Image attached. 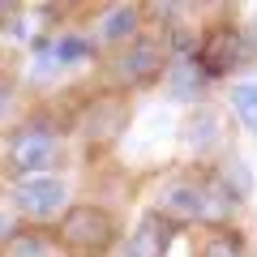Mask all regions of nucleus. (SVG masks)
Segmentation results:
<instances>
[{
	"label": "nucleus",
	"instance_id": "6e6552de",
	"mask_svg": "<svg viewBox=\"0 0 257 257\" xmlns=\"http://www.w3.org/2000/svg\"><path fill=\"white\" fill-rule=\"evenodd\" d=\"M138 26H142V9L138 5H107L94 22L90 39L94 43H133L138 39Z\"/></svg>",
	"mask_w": 257,
	"mask_h": 257
},
{
	"label": "nucleus",
	"instance_id": "f257e3e1",
	"mask_svg": "<svg viewBox=\"0 0 257 257\" xmlns=\"http://www.w3.org/2000/svg\"><path fill=\"white\" fill-rule=\"evenodd\" d=\"M159 214L167 223H202V227H227L236 214V197L223 189L219 176H172L159 193Z\"/></svg>",
	"mask_w": 257,
	"mask_h": 257
},
{
	"label": "nucleus",
	"instance_id": "ddd939ff",
	"mask_svg": "<svg viewBox=\"0 0 257 257\" xmlns=\"http://www.w3.org/2000/svg\"><path fill=\"white\" fill-rule=\"evenodd\" d=\"M5 257H52V244H47L39 231H26V236L13 231V236L5 240Z\"/></svg>",
	"mask_w": 257,
	"mask_h": 257
},
{
	"label": "nucleus",
	"instance_id": "9b49d317",
	"mask_svg": "<svg viewBox=\"0 0 257 257\" xmlns=\"http://www.w3.org/2000/svg\"><path fill=\"white\" fill-rule=\"evenodd\" d=\"M197 257H244V236L236 227H206Z\"/></svg>",
	"mask_w": 257,
	"mask_h": 257
},
{
	"label": "nucleus",
	"instance_id": "f8f14e48",
	"mask_svg": "<svg viewBox=\"0 0 257 257\" xmlns=\"http://www.w3.org/2000/svg\"><path fill=\"white\" fill-rule=\"evenodd\" d=\"M227 103L240 116V124H244L248 133H257V82H236L227 90Z\"/></svg>",
	"mask_w": 257,
	"mask_h": 257
},
{
	"label": "nucleus",
	"instance_id": "423d86ee",
	"mask_svg": "<svg viewBox=\"0 0 257 257\" xmlns=\"http://www.w3.org/2000/svg\"><path fill=\"white\" fill-rule=\"evenodd\" d=\"M197 64H202L210 77H223L227 69L244 64V35L236 26H214L206 35V43L197 47Z\"/></svg>",
	"mask_w": 257,
	"mask_h": 257
},
{
	"label": "nucleus",
	"instance_id": "1a4fd4ad",
	"mask_svg": "<svg viewBox=\"0 0 257 257\" xmlns=\"http://www.w3.org/2000/svg\"><path fill=\"white\" fill-rule=\"evenodd\" d=\"M206 82H210V73L197 64V56H176V60L167 64V73H163V86H167V94H172L176 103L202 99Z\"/></svg>",
	"mask_w": 257,
	"mask_h": 257
},
{
	"label": "nucleus",
	"instance_id": "20e7f679",
	"mask_svg": "<svg viewBox=\"0 0 257 257\" xmlns=\"http://www.w3.org/2000/svg\"><path fill=\"white\" fill-rule=\"evenodd\" d=\"M9 197H13V210H22L26 219L52 223L56 214L64 210V202H69V189H64V180H56V176H30V180H13L9 184Z\"/></svg>",
	"mask_w": 257,
	"mask_h": 257
},
{
	"label": "nucleus",
	"instance_id": "f03ea898",
	"mask_svg": "<svg viewBox=\"0 0 257 257\" xmlns=\"http://www.w3.org/2000/svg\"><path fill=\"white\" fill-rule=\"evenodd\" d=\"M60 133L47 120H22L18 128H9L5 142V163H9L13 180H30V176H52V167L60 163Z\"/></svg>",
	"mask_w": 257,
	"mask_h": 257
},
{
	"label": "nucleus",
	"instance_id": "0eeeda50",
	"mask_svg": "<svg viewBox=\"0 0 257 257\" xmlns=\"http://www.w3.org/2000/svg\"><path fill=\"white\" fill-rule=\"evenodd\" d=\"M167 244H172V223L159 210H150L146 219L138 223V231L120 244L116 257H167Z\"/></svg>",
	"mask_w": 257,
	"mask_h": 257
},
{
	"label": "nucleus",
	"instance_id": "9d476101",
	"mask_svg": "<svg viewBox=\"0 0 257 257\" xmlns=\"http://www.w3.org/2000/svg\"><path fill=\"white\" fill-rule=\"evenodd\" d=\"M184 128H189V133H184V142H189V146L197 150V155H210V150H214V146L223 142L219 116H214L210 107H202V111H197V116H193V120H189Z\"/></svg>",
	"mask_w": 257,
	"mask_h": 257
},
{
	"label": "nucleus",
	"instance_id": "39448f33",
	"mask_svg": "<svg viewBox=\"0 0 257 257\" xmlns=\"http://www.w3.org/2000/svg\"><path fill=\"white\" fill-rule=\"evenodd\" d=\"M163 39H146V35H138L133 43L124 47V52L116 56V64H111V73H116V82L120 86H150L155 77H163L167 73V64L172 60H163Z\"/></svg>",
	"mask_w": 257,
	"mask_h": 257
},
{
	"label": "nucleus",
	"instance_id": "7ed1b4c3",
	"mask_svg": "<svg viewBox=\"0 0 257 257\" xmlns=\"http://www.w3.org/2000/svg\"><path fill=\"white\" fill-rule=\"evenodd\" d=\"M60 244L73 257H103L116 244V219L103 206H73L60 223Z\"/></svg>",
	"mask_w": 257,
	"mask_h": 257
}]
</instances>
